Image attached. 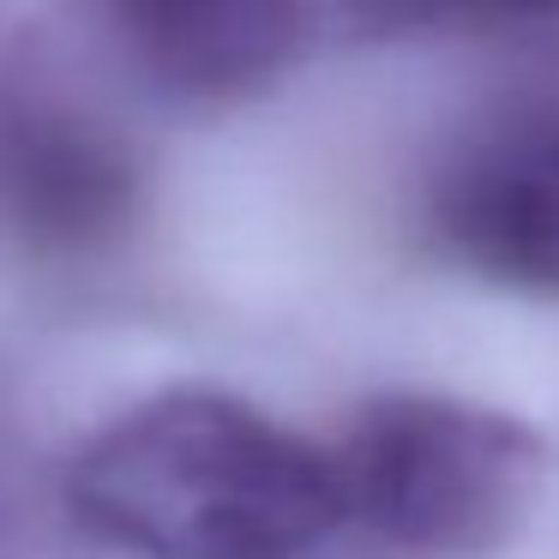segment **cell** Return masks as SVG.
Masks as SVG:
<instances>
[{
    "mask_svg": "<svg viewBox=\"0 0 559 559\" xmlns=\"http://www.w3.org/2000/svg\"><path fill=\"white\" fill-rule=\"evenodd\" d=\"M67 499L139 559H301L343 523L325 445L211 385L157 391L97 427Z\"/></svg>",
    "mask_w": 559,
    "mask_h": 559,
    "instance_id": "cell-1",
    "label": "cell"
},
{
    "mask_svg": "<svg viewBox=\"0 0 559 559\" xmlns=\"http://www.w3.org/2000/svg\"><path fill=\"white\" fill-rule=\"evenodd\" d=\"M337 518L409 554L475 559L535 518L547 487V439L487 403L391 391L325 445Z\"/></svg>",
    "mask_w": 559,
    "mask_h": 559,
    "instance_id": "cell-2",
    "label": "cell"
},
{
    "mask_svg": "<svg viewBox=\"0 0 559 559\" xmlns=\"http://www.w3.org/2000/svg\"><path fill=\"white\" fill-rule=\"evenodd\" d=\"M433 235L469 277L559 301V109H499L445 151L427 193Z\"/></svg>",
    "mask_w": 559,
    "mask_h": 559,
    "instance_id": "cell-3",
    "label": "cell"
},
{
    "mask_svg": "<svg viewBox=\"0 0 559 559\" xmlns=\"http://www.w3.org/2000/svg\"><path fill=\"white\" fill-rule=\"evenodd\" d=\"M139 163L73 103H25L0 127V217L49 259L121 247L139 217Z\"/></svg>",
    "mask_w": 559,
    "mask_h": 559,
    "instance_id": "cell-4",
    "label": "cell"
},
{
    "mask_svg": "<svg viewBox=\"0 0 559 559\" xmlns=\"http://www.w3.org/2000/svg\"><path fill=\"white\" fill-rule=\"evenodd\" d=\"M127 61L181 103L265 97L307 55L313 0H97Z\"/></svg>",
    "mask_w": 559,
    "mask_h": 559,
    "instance_id": "cell-5",
    "label": "cell"
},
{
    "mask_svg": "<svg viewBox=\"0 0 559 559\" xmlns=\"http://www.w3.org/2000/svg\"><path fill=\"white\" fill-rule=\"evenodd\" d=\"M391 25H445V31H499L559 19V0H367Z\"/></svg>",
    "mask_w": 559,
    "mask_h": 559,
    "instance_id": "cell-6",
    "label": "cell"
}]
</instances>
